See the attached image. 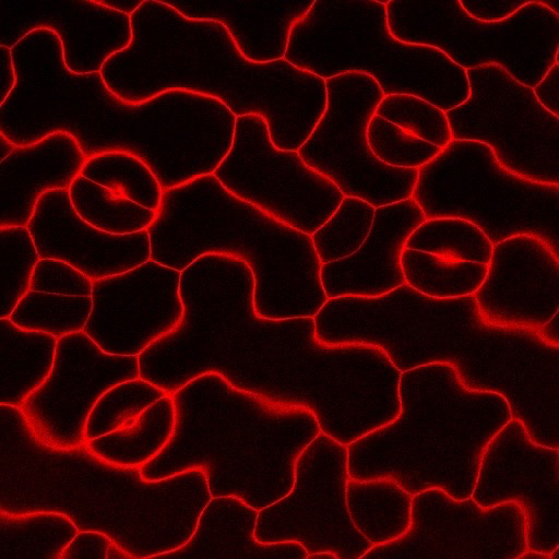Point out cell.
Returning <instances> with one entry per match:
<instances>
[{
    "label": "cell",
    "mask_w": 559,
    "mask_h": 559,
    "mask_svg": "<svg viewBox=\"0 0 559 559\" xmlns=\"http://www.w3.org/2000/svg\"><path fill=\"white\" fill-rule=\"evenodd\" d=\"M138 378L139 356L105 353L83 331L71 333L58 338L50 374L20 409L37 441L73 450L86 443V421L98 399Z\"/></svg>",
    "instance_id": "15"
},
{
    "label": "cell",
    "mask_w": 559,
    "mask_h": 559,
    "mask_svg": "<svg viewBox=\"0 0 559 559\" xmlns=\"http://www.w3.org/2000/svg\"><path fill=\"white\" fill-rule=\"evenodd\" d=\"M79 216L105 233L130 235L147 229L157 212L115 194L111 190L79 175L69 188Z\"/></svg>",
    "instance_id": "30"
},
{
    "label": "cell",
    "mask_w": 559,
    "mask_h": 559,
    "mask_svg": "<svg viewBox=\"0 0 559 559\" xmlns=\"http://www.w3.org/2000/svg\"><path fill=\"white\" fill-rule=\"evenodd\" d=\"M412 199L426 219H466L492 245L533 235L559 255V185L534 182L507 170L485 143L452 140L418 169Z\"/></svg>",
    "instance_id": "8"
},
{
    "label": "cell",
    "mask_w": 559,
    "mask_h": 559,
    "mask_svg": "<svg viewBox=\"0 0 559 559\" xmlns=\"http://www.w3.org/2000/svg\"><path fill=\"white\" fill-rule=\"evenodd\" d=\"M518 559H550V556L548 554L527 549L520 555Z\"/></svg>",
    "instance_id": "47"
},
{
    "label": "cell",
    "mask_w": 559,
    "mask_h": 559,
    "mask_svg": "<svg viewBox=\"0 0 559 559\" xmlns=\"http://www.w3.org/2000/svg\"><path fill=\"white\" fill-rule=\"evenodd\" d=\"M313 319L320 343L377 346L401 372L449 364L466 389L504 396L532 441L559 449V346L539 330L491 324L473 295L432 298L406 283L330 298Z\"/></svg>",
    "instance_id": "2"
},
{
    "label": "cell",
    "mask_w": 559,
    "mask_h": 559,
    "mask_svg": "<svg viewBox=\"0 0 559 559\" xmlns=\"http://www.w3.org/2000/svg\"><path fill=\"white\" fill-rule=\"evenodd\" d=\"M367 141L379 160L399 168L419 169L442 150L377 115L368 123Z\"/></svg>",
    "instance_id": "38"
},
{
    "label": "cell",
    "mask_w": 559,
    "mask_h": 559,
    "mask_svg": "<svg viewBox=\"0 0 559 559\" xmlns=\"http://www.w3.org/2000/svg\"><path fill=\"white\" fill-rule=\"evenodd\" d=\"M413 495L392 478L348 477L346 503L355 527L373 545L401 537L411 526Z\"/></svg>",
    "instance_id": "26"
},
{
    "label": "cell",
    "mask_w": 559,
    "mask_h": 559,
    "mask_svg": "<svg viewBox=\"0 0 559 559\" xmlns=\"http://www.w3.org/2000/svg\"><path fill=\"white\" fill-rule=\"evenodd\" d=\"M314 0L237 1L168 0V5L191 20L215 21L228 31L240 53L250 62L284 59L293 25Z\"/></svg>",
    "instance_id": "23"
},
{
    "label": "cell",
    "mask_w": 559,
    "mask_h": 559,
    "mask_svg": "<svg viewBox=\"0 0 559 559\" xmlns=\"http://www.w3.org/2000/svg\"><path fill=\"white\" fill-rule=\"evenodd\" d=\"M170 394L174 432L141 467L142 477L159 480L200 468L212 497L235 496L258 511L292 490L298 456L321 432L309 408L238 389L217 372Z\"/></svg>",
    "instance_id": "4"
},
{
    "label": "cell",
    "mask_w": 559,
    "mask_h": 559,
    "mask_svg": "<svg viewBox=\"0 0 559 559\" xmlns=\"http://www.w3.org/2000/svg\"><path fill=\"white\" fill-rule=\"evenodd\" d=\"M156 212L151 259L180 272L209 253L242 260L258 317L314 318L328 301L311 237L235 197L214 175L163 191Z\"/></svg>",
    "instance_id": "5"
},
{
    "label": "cell",
    "mask_w": 559,
    "mask_h": 559,
    "mask_svg": "<svg viewBox=\"0 0 559 559\" xmlns=\"http://www.w3.org/2000/svg\"><path fill=\"white\" fill-rule=\"evenodd\" d=\"M180 276V271L150 259L93 281L92 311L83 332L105 353L139 356L181 321Z\"/></svg>",
    "instance_id": "17"
},
{
    "label": "cell",
    "mask_w": 559,
    "mask_h": 559,
    "mask_svg": "<svg viewBox=\"0 0 559 559\" xmlns=\"http://www.w3.org/2000/svg\"><path fill=\"white\" fill-rule=\"evenodd\" d=\"M527 550L526 522L516 502L480 507L441 488L413 496L411 526L401 537L373 545L361 559H518Z\"/></svg>",
    "instance_id": "14"
},
{
    "label": "cell",
    "mask_w": 559,
    "mask_h": 559,
    "mask_svg": "<svg viewBox=\"0 0 559 559\" xmlns=\"http://www.w3.org/2000/svg\"><path fill=\"white\" fill-rule=\"evenodd\" d=\"M166 394L142 378L114 385L98 399L88 415L86 441L132 425L144 409Z\"/></svg>",
    "instance_id": "35"
},
{
    "label": "cell",
    "mask_w": 559,
    "mask_h": 559,
    "mask_svg": "<svg viewBox=\"0 0 559 559\" xmlns=\"http://www.w3.org/2000/svg\"><path fill=\"white\" fill-rule=\"evenodd\" d=\"M17 82L11 48L0 45V105L13 92Z\"/></svg>",
    "instance_id": "43"
},
{
    "label": "cell",
    "mask_w": 559,
    "mask_h": 559,
    "mask_svg": "<svg viewBox=\"0 0 559 559\" xmlns=\"http://www.w3.org/2000/svg\"><path fill=\"white\" fill-rule=\"evenodd\" d=\"M558 314L559 311L539 329L542 336L555 346H559Z\"/></svg>",
    "instance_id": "45"
},
{
    "label": "cell",
    "mask_w": 559,
    "mask_h": 559,
    "mask_svg": "<svg viewBox=\"0 0 559 559\" xmlns=\"http://www.w3.org/2000/svg\"><path fill=\"white\" fill-rule=\"evenodd\" d=\"M91 296L28 290L9 317L19 328L57 338L82 332L92 311Z\"/></svg>",
    "instance_id": "33"
},
{
    "label": "cell",
    "mask_w": 559,
    "mask_h": 559,
    "mask_svg": "<svg viewBox=\"0 0 559 559\" xmlns=\"http://www.w3.org/2000/svg\"><path fill=\"white\" fill-rule=\"evenodd\" d=\"M16 145L10 142L3 134L0 133V162L9 156Z\"/></svg>",
    "instance_id": "46"
},
{
    "label": "cell",
    "mask_w": 559,
    "mask_h": 559,
    "mask_svg": "<svg viewBox=\"0 0 559 559\" xmlns=\"http://www.w3.org/2000/svg\"><path fill=\"white\" fill-rule=\"evenodd\" d=\"M426 219L412 199L377 207L371 230L349 257L321 265L326 297H380L405 284L402 251L413 230Z\"/></svg>",
    "instance_id": "21"
},
{
    "label": "cell",
    "mask_w": 559,
    "mask_h": 559,
    "mask_svg": "<svg viewBox=\"0 0 559 559\" xmlns=\"http://www.w3.org/2000/svg\"><path fill=\"white\" fill-rule=\"evenodd\" d=\"M213 175L235 197L309 236L344 198L297 151L275 147L265 119L252 114L236 118L230 151Z\"/></svg>",
    "instance_id": "12"
},
{
    "label": "cell",
    "mask_w": 559,
    "mask_h": 559,
    "mask_svg": "<svg viewBox=\"0 0 559 559\" xmlns=\"http://www.w3.org/2000/svg\"><path fill=\"white\" fill-rule=\"evenodd\" d=\"M389 0H314L290 31L284 59L323 80L370 75L384 96L409 94L443 111L469 94L466 71L440 50L395 39L388 27Z\"/></svg>",
    "instance_id": "7"
},
{
    "label": "cell",
    "mask_w": 559,
    "mask_h": 559,
    "mask_svg": "<svg viewBox=\"0 0 559 559\" xmlns=\"http://www.w3.org/2000/svg\"><path fill=\"white\" fill-rule=\"evenodd\" d=\"M463 10L474 20L495 23L511 17L530 0H459Z\"/></svg>",
    "instance_id": "40"
},
{
    "label": "cell",
    "mask_w": 559,
    "mask_h": 559,
    "mask_svg": "<svg viewBox=\"0 0 559 559\" xmlns=\"http://www.w3.org/2000/svg\"><path fill=\"white\" fill-rule=\"evenodd\" d=\"M31 290L66 296H92L93 281L64 261L40 259L32 275Z\"/></svg>",
    "instance_id": "39"
},
{
    "label": "cell",
    "mask_w": 559,
    "mask_h": 559,
    "mask_svg": "<svg viewBox=\"0 0 559 559\" xmlns=\"http://www.w3.org/2000/svg\"><path fill=\"white\" fill-rule=\"evenodd\" d=\"M58 338L0 319V404L20 408L51 372Z\"/></svg>",
    "instance_id": "25"
},
{
    "label": "cell",
    "mask_w": 559,
    "mask_h": 559,
    "mask_svg": "<svg viewBox=\"0 0 559 559\" xmlns=\"http://www.w3.org/2000/svg\"><path fill=\"white\" fill-rule=\"evenodd\" d=\"M258 513L238 497H212L189 540L157 558L307 559L308 551L298 542H258L254 537Z\"/></svg>",
    "instance_id": "24"
},
{
    "label": "cell",
    "mask_w": 559,
    "mask_h": 559,
    "mask_svg": "<svg viewBox=\"0 0 559 559\" xmlns=\"http://www.w3.org/2000/svg\"><path fill=\"white\" fill-rule=\"evenodd\" d=\"M401 409L391 423L347 444L348 476L392 478L413 496L441 488L469 498L484 450L512 418L499 393L466 389L449 364L403 371Z\"/></svg>",
    "instance_id": "6"
},
{
    "label": "cell",
    "mask_w": 559,
    "mask_h": 559,
    "mask_svg": "<svg viewBox=\"0 0 559 559\" xmlns=\"http://www.w3.org/2000/svg\"><path fill=\"white\" fill-rule=\"evenodd\" d=\"M532 91L546 110L559 117V62L546 72Z\"/></svg>",
    "instance_id": "42"
},
{
    "label": "cell",
    "mask_w": 559,
    "mask_h": 559,
    "mask_svg": "<svg viewBox=\"0 0 559 559\" xmlns=\"http://www.w3.org/2000/svg\"><path fill=\"white\" fill-rule=\"evenodd\" d=\"M112 543L114 540L100 531H79L62 551L60 559H108V550Z\"/></svg>",
    "instance_id": "41"
},
{
    "label": "cell",
    "mask_w": 559,
    "mask_h": 559,
    "mask_svg": "<svg viewBox=\"0 0 559 559\" xmlns=\"http://www.w3.org/2000/svg\"><path fill=\"white\" fill-rule=\"evenodd\" d=\"M130 17V45L100 71L126 102L174 88L215 97L236 117H263L283 151H298L326 109L325 80L285 59L248 61L218 22L188 19L163 0H144Z\"/></svg>",
    "instance_id": "3"
},
{
    "label": "cell",
    "mask_w": 559,
    "mask_h": 559,
    "mask_svg": "<svg viewBox=\"0 0 559 559\" xmlns=\"http://www.w3.org/2000/svg\"><path fill=\"white\" fill-rule=\"evenodd\" d=\"M466 76L467 99L445 111L452 140L485 143L507 170L559 185V117L498 64L466 70Z\"/></svg>",
    "instance_id": "10"
},
{
    "label": "cell",
    "mask_w": 559,
    "mask_h": 559,
    "mask_svg": "<svg viewBox=\"0 0 559 559\" xmlns=\"http://www.w3.org/2000/svg\"><path fill=\"white\" fill-rule=\"evenodd\" d=\"M558 552H559V546H558V547H556V548H555V549L549 554L550 559H559V555H558Z\"/></svg>",
    "instance_id": "49"
},
{
    "label": "cell",
    "mask_w": 559,
    "mask_h": 559,
    "mask_svg": "<svg viewBox=\"0 0 559 559\" xmlns=\"http://www.w3.org/2000/svg\"><path fill=\"white\" fill-rule=\"evenodd\" d=\"M86 160L68 132L55 131L0 162V227H27L39 198L69 189Z\"/></svg>",
    "instance_id": "22"
},
{
    "label": "cell",
    "mask_w": 559,
    "mask_h": 559,
    "mask_svg": "<svg viewBox=\"0 0 559 559\" xmlns=\"http://www.w3.org/2000/svg\"><path fill=\"white\" fill-rule=\"evenodd\" d=\"M11 50L17 82L0 105V133L16 146L64 131L86 158L114 151L136 155L163 191L213 175L230 151L237 117L215 97L174 88L126 102L100 72H70L60 39L46 28Z\"/></svg>",
    "instance_id": "1"
},
{
    "label": "cell",
    "mask_w": 559,
    "mask_h": 559,
    "mask_svg": "<svg viewBox=\"0 0 559 559\" xmlns=\"http://www.w3.org/2000/svg\"><path fill=\"white\" fill-rule=\"evenodd\" d=\"M100 4L131 16L144 0H97Z\"/></svg>",
    "instance_id": "44"
},
{
    "label": "cell",
    "mask_w": 559,
    "mask_h": 559,
    "mask_svg": "<svg viewBox=\"0 0 559 559\" xmlns=\"http://www.w3.org/2000/svg\"><path fill=\"white\" fill-rule=\"evenodd\" d=\"M473 296L489 323L539 330L559 311V255L536 236L509 237L493 245Z\"/></svg>",
    "instance_id": "19"
},
{
    "label": "cell",
    "mask_w": 559,
    "mask_h": 559,
    "mask_svg": "<svg viewBox=\"0 0 559 559\" xmlns=\"http://www.w3.org/2000/svg\"><path fill=\"white\" fill-rule=\"evenodd\" d=\"M406 249L456 261L488 264L493 245L473 223L459 217L425 219L409 235Z\"/></svg>",
    "instance_id": "32"
},
{
    "label": "cell",
    "mask_w": 559,
    "mask_h": 559,
    "mask_svg": "<svg viewBox=\"0 0 559 559\" xmlns=\"http://www.w3.org/2000/svg\"><path fill=\"white\" fill-rule=\"evenodd\" d=\"M81 175L146 209L157 211L160 205L163 190L157 178L131 153L114 151L87 157Z\"/></svg>",
    "instance_id": "31"
},
{
    "label": "cell",
    "mask_w": 559,
    "mask_h": 559,
    "mask_svg": "<svg viewBox=\"0 0 559 559\" xmlns=\"http://www.w3.org/2000/svg\"><path fill=\"white\" fill-rule=\"evenodd\" d=\"M471 497L483 508L516 502L527 549L549 555L559 546V449L532 441L520 419L511 418L487 444Z\"/></svg>",
    "instance_id": "16"
},
{
    "label": "cell",
    "mask_w": 559,
    "mask_h": 559,
    "mask_svg": "<svg viewBox=\"0 0 559 559\" xmlns=\"http://www.w3.org/2000/svg\"><path fill=\"white\" fill-rule=\"evenodd\" d=\"M374 115L440 148L452 141L445 111L415 95L383 96Z\"/></svg>",
    "instance_id": "37"
},
{
    "label": "cell",
    "mask_w": 559,
    "mask_h": 559,
    "mask_svg": "<svg viewBox=\"0 0 559 559\" xmlns=\"http://www.w3.org/2000/svg\"><path fill=\"white\" fill-rule=\"evenodd\" d=\"M385 11L395 39L433 47L465 71L498 64L532 88L559 62V15L540 0L495 23L474 20L459 0H389Z\"/></svg>",
    "instance_id": "9"
},
{
    "label": "cell",
    "mask_w": 559,
    "mask_h": 559,
    "mask_svg": "<svg viewBox=\"0 0 559 559\" xmlns=\"http://www.w3.org/2000/svg\"><path fill=\"white\" fill-rule=\"evenodd\" d=\"M1 310L9 318L23 296L31 290L34 269L40 260L27 227H0Z\"/></svg>",
    "instance_id": "36"
},
{
    "label": "cell",
    "mask_w": 559,
    "mask_h": 559,
    "mask_svg": "<svg viewBox=\"0 0 559 559\" xmlns=\"http://www.w3.org/2000/svg\"><path fill=\"white\" fill-rule=\"evenodd\" d=\"M376 209L366 201L344 197L335 212L310 237L322 264L355 253L367 239Z\"/></svg>",
    "instance_id": "34"
},
{
    "label": "cell",
    "mask_w": 559,
    "mask_h": 559,
    "mask_svg": "<svg viewBox=\"0 0 559 559\" xmlns=\"http://www.w3.org/2000/svg\"><path fill=\"white\" fill-rule=\"evenodd\" d=\"M348 477L347 447L321 431L298 456L292 490L259 510L255 539L293 540L308 555L328 550L337 559H361L373 544L350 520Z\"/></svg>",
    "instance_id": "13"
},
{
    "label": "cell",
    "mask_w": 559,
    "mask_h": 559,
    "mask_svg": "<svg viewBox=\"0 0 559 559\" xmlns=\"http://www.w3.org/2000/svg\"><path fill=\"white\" fill-rule=\"evenodd\" d=\"M39 28L58 36L63 62L75 74L100 72L132 39L131 17L97 0H0V45L13 48Z\"/></svg>",
    "instance_id": "18"
},
{
    "label": "cell",
    "mask_w": 559,
    "mask_h": 559,
    "mask_svg": "<svg viewBox=\"0 0 559 559\" xmlns=\"http://www.w3.org/2000/svg\"><path fill=\"white\" fill-rule=\"evenodd\" d=\"M307 559H337V557L334 552L325 550L308 555Z\"/></svg>",
    "instance_id": "48"
},
{
    "label": "cell",
    "mask_w": 559,
    "mask_h": 559,
    "mask_svg": "<svg viewBox=\"0 0 559 559\" xmlns=\"http://www.w3.org/2000/svg\"><path fill=\"white\" fill-rule=\"evenodd\" d=\"M326 109L298 148L306 165L330 179L344 194L374 209L412 198L417 168L379 160L367 141V127L383 93L368 74L346 72L325 80Z\"/></svg>",
    "instance_id": "11"
},
{
    "label": "cell",
    "mask_w": 559,
    "mask_h": 559,
    "mask_svg": "<svg viewBox=\"0 0 559 559\" xmlns=\"http://www.w3.org/2000/svg\"><path fill=\"white\" fill-rule=\"evenodd\" d=\"M0 559H60L79 528L64 513L1 510Z\"/></svg>",
    "instance_id": "28"
},
{
    "label": "cell",
    "mask_w": 559,
    "mask_h": 559,
    "mask_svg": "<svg viewBox=\"0 0 559 559\" xmlns=\"http://www.w3.org/2000/svg\"><path fill=\"white\" fill-rule=\"evenodd\" d=\"M175 419L174 400L167 393L144 409L132 425L88 440L85 447L108 463L142 467L167 444Z\"/></svg>",
    "instance_id": "27"
},
{
    "label": "cell",
    "mask_w": 559,
    "mask_h": 559,
    "mask_svg": "<svg viewBox=\"0 0 559 559\" xmlns=\"http://www.w3.org/2000/svg\"><path fill=\"white\" fill-rule=\"evenodd\" d=\"M40 259L64 261L92 281L117 275L151 259L147 229L112 235L83 221L69 189L44 193L27 224Z\"/></svg>",
    "instance_id": "20"
},
{
    "label": "cell",
    "mask_w": 559,
    "mask_h": 559,
    "mask_svg": "<svg viewBox=\"0 0 559 559\" xmlns=\"http://www.w3.org/2000/svg\"><path fill=\"white\" fill-rule=\"evenodd\" d=\"M401 264L407 285L439 299L473 295L488 270V264L456 261L406 248L402 251Z\"/></svg>",
    "instance_id": "29"
}]
</instances>
